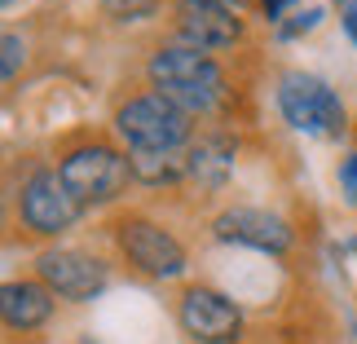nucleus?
<instances>
[{
	"label": "nucleus",
	"instance_id": "1",
	"mask_svg": "<svg viewBox=\"0 0 357 344\" xmlns=\"http://www.w3.org/2000/svg\"><path fill=\"white\" fill-rule=\"evenodd\" d=\"M146 75L155 84V93L176 102L185 115H208L225 102V71L216 66V58L181 45V40L150 53Z\"/></svg>",
	"mask_w": 357,
	"mask_h": 344
},
{
	"label": "nucleus",
	"instance_id": "2",
	"mask_svg": "<svg viewBox=\"0 0 357 344\" xmlns=\"http://www.w3.org/2000/svg\"><path fill=\"white\" fill-rule=\"evenodd\" d=\"M115 133L128 142V150H159V155H176L190 133H195V115H185L176 102L163 93H137L115 111Z\"/></svg>",
	"mask_w": 357,
	"mask_h": 344
},
{
	"label": "nucleus",
	"instance_id": "3",
	"mask_svg": "<svg viewBox=\"0 0 357 344\" xmlns=\"http://www.w3.org/2000/svg\"><path fill=\"white\" fill-rule=\"evenodd\" d=\"M58 177L84 208H93V203H111V199H119L123 190H128L132 159L119 155V150L106 146V142H84V146H75V150L62 155Z\"/></svg>",
	"mask_w": 357,
	"mask_h": 344
},
{
	"label": "nucleus",
	"instance_id": "4",
	"mask_svg": "<svg viewBox=\"0 0 357 344\" xmlns=\"http://www.w3.org/2000/svg\"><path fill=\"white\" fill-rule=\"evenodd\" d=\"M278 111L296 133H313V137L344 133V106H340L326 80L309 71H287L278 80Z\"/></svg>",
	"mask_w": 357,
	"mask_h": 344
},
{
	"label": "nucleus",
	"instance_id": "5",
	"mask_svg": "<svg viewBox=\"0 0 357 344\" xmlns=\"http://www.w3.org/2000/svg\"><path fill=\"white\" fill-rule=\"evenodd\" d=\"M18 216H22V225L31 234L53 239V234H66L79 216H84V203L66 190L58 168H40V172L26 177L22 190H18Z\"/></svg>",
	"mask_w": 357,
	"mask_h": 344
},
{
	"label": "nucleus",
	"instance_id": "6",
	"mask_svg": "<svg viewBox=\"0 0 357 344\" xmlns=\"http://www.w3.org/2000/svg\"><path fill=\"white\" fill-rule=\"evenodd\" d=\"M115 243H119L123 260L137 274H146V278H181L185 274V247L163 225L146 221V216H123L115 230Z\"/></svg>",
	"mask_w": 357,
	"mask_h": 344
},
{
	"label": "nucleus",
	"instance_id": "7",
	"mask_svg": "<svg viewBox=\"0 0 357 344\" xmlns=\"http://www.w3.org/2000/svg\"><path fill=\"white\" fill-rule=\"evenodd\" d=\"M36 274L53 296L75 300V305L102 296L106 278H111L106 260H98L93 252H79V247H49V252H40L36 256Z\"/></svg>",
	"mask_w": 357,
	"mask_h": 344
},
{
	"label": "nucleus",
	"instance_id": "8",
	"mask_svg": "<svg viewBox=\"0 0 357 344\" xmlns=\"http://www.w3.org/2000/svg\"><path fill=\"white\" fill-rule=\"evenodd\" d=\"M176 322L195 344H234L243 331V313L229 296L212 287H190L176 305Z\"/></svg>",
	"mask_w": 357,
	"mask_h": 344
},
{
	"label": "nucleus",
	"instance_id": "9",
	"mask_svg": "<svg viewBox=\"0 0 357 344\" xmlns=\"http://www.w3.org/2000/svg\"><path fill=\"white\" fill-rule=\"evenodd\" d=\"M212 234L221 243H243V247H256V252H269V256H282L291 247V225L265 208H229L212 221Z\"/></svg>",
	"mask_w": 357,
	"mask_h": 344
},
{
	"label": "nucleus",
	"instance_id": "10",
	"mask_svg": "<svg viewBox=\"0 0 357 344\" xmlns=\"http://www.w3.org/2000/svg\"><path fill=\"white\" fill-rule=\"evenodd\" d=\"M176 36H181V45L199 49V53H216V49H234L238 45L243 22L234 18V9L185 0V5L176 9Z\"/></svg>",
	"mask_w": 357,
	"mask_h": 344
},
{
	"label": "nucleus",
	"instance_id": "11",
	"mask_svg": "<svg viewBox=\"0 0 357 344\" xmlns=\"http://www.w3.org/2000/svg\"><path fill=\"white\" fill-rule=\"evenodd\" d=\"M0 313H5V327L13 331H36V327L49 322L53 313V292L45 283H5V292H0Z\"/></svg>",
	"mask_w": 357,
	"mask_h": 344
},
{
	"label": "nucleus",
	"instance_id": "12",
	"mask_svg": "<svg viewBox=\"0 0 357 344\" xmlns=\"http://www.w3.org/2000/svg\"><path fill=\"white\" fill-rule=\"evenodd\" d=\"M234 172V142L229 137H199L185 155V177L203 190H221Z\"/></svg>",
	"mask_w": 357,
	"mask_h": 344
},
{
	"label": "nucleus",
	"instance_id": "13",
	"mask_svg": "<svg viewBox=\"0 0 357 344\" xmlns=\"http://www.w3.org/2000/svg\"><path fill=\"white\" fill-rule=\"evenodd\" d=\"M132 177L146 186H172L185 177V159L181 155H159V150H132Z\"/></svg>",
	"mask_w": 357,
	"mask_h": 344
},
{
	"label": "nucleus",
	"instance_id": "14",
	"mask_svg": "<svg viewBox=\"0 0 357 344\" xmlns=\"http://www.w3.org/2000/svg\"><path fill=\"white\" fill-rule=\"evenodd\" d=\"M102 9L115 22H146V18H155L159 0H102Z\"/></svg>",
	"mask_w": 357,
	"mask_h": 344
},
{
	"label": "nucleus",
	"instance_id": "15",
	"mask_svg": "<svg viewBox=\"0 0 357 344\" xmlns=\"http://www.w3.org/2000/svg\"><path fill=\"white\" fill-rule=\"evenodd\" d=\"M318 22H322V9H305V13H287V18L278 22V31L291 40V36H300V31H313Z\"/></svg>",
	"mask_w": 357,
	"mask_h": 344
},
{
	"label": "nucleus",
	"instance_id": "16",
	"mask_svg": "<svg viewBox=\"0 0 357 344\" xmlns=\"http://www.w3.org/2000/svg\"><path fill=\"white\" fill-rule=\"evenodd\" d=\"M0 49H5V71H0V75H5V84H9V80L13 75H18V66H22V58H26V45H22V36H5V45H0Z\"/></svg>",
	"mask_w": 357,
	"mask_h": 344
},
{
	"label": "nucleus",
	"instance_id": "17",
	"mask_svg": "<svg viewBox=\"0 0 357 344\" xmlns=\"http://www.w3.org/2000/svg\"><path fill=\"white\" fill-rule=\"evenodd\" d=\"M340 190H344L349 208H357V155H349L344 163H340Z\"/></svg>",
	"mask_w": 357,
	"mask_h": 344
},
{
	"label": "nucleus",
	"instance_id": "18",
	"mask_svg": "<svg viewBox=\"0 0 357 344\" xmlns=\"http://www.w3.org/2000/svg\"><path fill=\"white\" fill-rule=\"evenodd\" d=\"M260 5H265V13L273 22H282L287 18V5H296V0H260Z\"/></svg>",
	"mask_w": 357,
	"mask_h": 344
},
{
	"label": "nucleus",
	"instance_id": "19",
	"mask_svg": "<svg viewBox=\"0 0 357 344\" xmlns=\"http://www.w3.org/2000/svg\"><path fill=\"white\" fill-rule=\"evenodd\" d=\"M344 31H349V40H357V0L344 9Z\"/></svg>",
	"mask_w": 357,
	"mask_h": 344
},
{
	"label": "nucleus",
	"instance_id": "20",
	"mask_svg": "<svg viewBox=\"0 0 357 344\" xmlns=\"http://www.w3.org/2000/svg\"><path fill=\"white\" fill-rule=\"evenodd\" d=\"M203 5H221V9H238L243 0H203Z\"/></svg>",
	"mask_w": 357,
	"mask_h": 344
},
{
	"label": "nucleus",
	"instance_id": "21",
	"mask_svg": "<svg viewBox=\"0 0 357 344\" xmlns=\"http://www.w3.org/2000/svg\"><path fill=\"white\" fill-rule=\"evenodd\" d=\"M5 5H13V0H5Z\"/></svg>",
	"mask_w": 357,
	"mask_h": 344
}]
</instances>
